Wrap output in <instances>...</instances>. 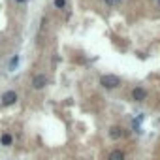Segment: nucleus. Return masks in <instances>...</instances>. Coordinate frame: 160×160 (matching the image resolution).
I'll list each match as a JSON object with an SVG mask.
<instances>
[{
    "label": "nucleus",
    "instance_id": "nucleus-1",
    "mask_svg": "<svg viewBox=\"0 0 160 160\" xmlns=\"http://www.w3.org/2000/svg\"><path fill=\"white\" fill-rule=\"evenodd\" d=\"M100 85L104 89H117L121 85V79L117 75H113V73H108V75H102L100 77Z\"/></svg>",
    "mask_w": 160,
    "mask_h": 160
},
{
    "label": "nucleus",
    "instance_id": "nucleus-2",
    "mask_svg": "<svg viewBox=\"0 0 160 160\" xmlns=\"http://www.w3.org/2000/svg\"><path fill=\"white\" fill-rule=\"evenodd\" d=\"M17 98H19V96H17L15 91H6V92L2 94V104H4V106H13V104L17 102Z\"/></svg>",
    "mask_w": 160,
    "mask_h": 160
},
{
    "label": "nucleus",
    "instance_id": "nucleus-3",
    "mask_svg": "<svg viewBox=\"0 0 160 160\" xmlns=\"http://www.w3.org/2000/svg\"><path fill=\"white\" fill-rule=\"evenodd\" d=\"M45 85H47V75H45V73L34 75V79H32V87H34V89H43Z\"/></svg>",
    "mask_w": 160,
    "mask_h": 160
},
{
    "label": "nucleus",
    "instance_id": "nucleus-4",
    "mask_svg": "<svg viewBox=\"0 0 160 160\" xmlns=\"http://www.w3.org/2000/svg\"><path fill=\"white\" fill-rule=\"evenodd\" d=\"M132 98H134L136 102H143V100H147V91L141 89V87H136V89L132 91Z\"/></svg>",
    "mask_w": 160,
    "mask_h": 160
},
{
    "label": "nucleus",
    "instance_id": "nucleus-5",
    "mask_svg": "<svg viewBox=\"0 0 160 160\" xmlns=\"http://www.w3.org/2000/svg\"><path fill=\"white\" fill-rule=\"evenodd\" d=\"M0 145H2V147H12L13 145V136L4 132L2 136H0Z\"/></svg>",
    "mask_w": 160,
    "mask_h": 160
},
{
    "label": "nucleus",
    "instance_id": "nucleus-6",
    "mask_svg": "<svg viewBox=\"0 0 160 160\" xmlns=\"http://www.w3.org/2000/svg\"><path fill=\"white\" fill-rule=\"evenodd\" d=\"M122 136H124V132H122L121 126H111V128H109V138H111V139H121Z\"/></svg>",
    "mask_w": 160,
    "mask_h": 160
},
{
    "label": "nucleus",
    "instance_id": "nucleus-7",
    "mask_svg": "<svg viewBox=\"0 0 160 160\" xmlns=\"http://www.w3.org/2000/svg\"><path fill=\"white\" fill-rule=\"evenodd\" d=\"M108 160H124V152H122V151H119V149H115V151H111V152H109Z\"/></svg>",
    "mask_w": 160,
    "mask_h": 160
},
{
    "label": "nucleus",
    "instance_id": "nucleus-8",
    "mask_svg": "<svg viewBox=\"0 0 160 160\" xmlns=\"http://www.w3.org/2000/svg\"><path fill=\"white\" fill-rule=\"evenodd\" d=\"M17 64H19V55H13L12 60H10V64H8V70H10V72H15Z\"/></svg>",
    "mask_w": 160,
    "mask_h": 160
},
{
    "label": "nucleus",
    "instance_id": "nucleus-9",
    "mask_svg": "<svg viewBox=\"0 0 160 160\" xmlns=\"http://www.w3.org/2000/svg\"><path fill=\"white\" fill-rule=\"evenodd\" d=\"M66 6V0H55V8H58V10H62Z\"/></svg>",
    "mask_w": 160,
    "mask_h": 160
},
{
    "label": "nucleus",
    "instance_id": "nucleus-10",
    "mask_svg": "<svg viewBox=\"0 0 160 160\" xmlns=\"http://www.w3.org/2000/svg\"><path fill=\"white\" fill-rule=\"evenodd\" d=\"M106 4H109V6H119L121 4V0H104Z\"/></svg>",
    "mask_w": 160,
    "mask_h": 160
},
{
    "label": "nucleus",
    "instance_id": "nucleus-11",
    "mask_svg": "<svg viewBox=\"0 0 160 160\" xmlns=\"http://www.w3.org/2000/svg\"><path fill=\"white\" fill-rule=\"evenodd\" d=\"M15 2H19V4H21V2H27V0H15Z\"/></svg>",
    "mask_w": 160,
    "mask_h": 160
},
{
    "label": "nucleus",
    "instance_id": "nucleus-12",
    "mask_svg": "<svg viewBox=\"0 0 160 160\" xmlns=\"http://www.w3.org/2000/svg\"><path fill=\"white\" fill-rule=\"evenodd\" d=\"M158 4H160V0H158Z\"/></svg>",
    "mask_w": 160,
    "mask_h": 160
}]
</instances>
